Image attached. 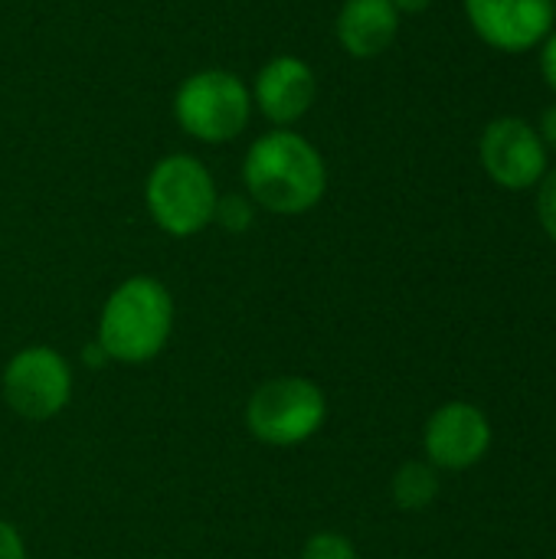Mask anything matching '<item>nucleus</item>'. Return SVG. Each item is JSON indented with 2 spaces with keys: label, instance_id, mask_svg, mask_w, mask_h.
I'll list each match as a JSON object with an SVG mask.
<instances>
[{
  "label": "nucleus",
  "instance_id": "1",
  "mask_svg": "<svg viewBox=\"0 0 556 559\" xmlns=\"http://www.w3.org/2000/svg\"><path fill=\"white\" fill-rule=\"evenodd\" d=\"M242 183L256 206L275 216H305L328 193L321 151L292 128L259 134L242 157Z\"/></svg>",
  "mask_w": 556,
  "mask_h": 559
},
{
  "label": "nucleus",
  "instance_id": "2",
  "mask_svg": "<svg viewBox=\"0 0 556 559\" xmlns=\"http://www.w3.org/2000/svg\"><path fill=\"white\" fill-rule=\"evenodd\" d=\"M174 295L154 275L125 278L98 311L95 344L115 364H151L174 334Z\"/></svg>",
  "mask_w": 556,
  "mask_h": 559
},
{
  "label": "nucleus",
  "instance_id": "3",
  "mask_svg": "<svg viewBox=\"0 0 556 559\" xmlns=\"http://www.w3.org/2000/svg\"><path fill=\"white\" fill-rule=\"evenodd\" d=\"M216 180L210 167L193 154L161 157L144 180V206L154 226L174 239H190L213 223L216 213Z\"/></svg>",
  "mask_w": 556,
  "mask_h": 559
},
{
  "label": "nucleus",
  "instance_id": "4",
  "mask_svg": "<svg viewBox=\"0 0 556 559\" xmlns=\"http://www.w3.org/2000/svg\"><path fill=\"white\" fill-rule=\"evenodd\" d=\"M252 118V92L229 69H200L174 92V121L200 144H226L246 131Z\"/></svg>",
  "mask_w": 556,
  "mask_h": 559
},
{
  "label": "nucleus",
  "instance_id": "5",
  "mask_svg": "<svg viewBox=\"0 0 556 559\" xmlns=\"http://www.w3.org/2000/svg\"><path fill=\"white\" fill-rule=\"evenodd\" d=\"M328 396L308 377H272L246 403V429L272 449H292L321 432Z\"/></svg>",
  "mask_w": 556,
  "mask_h": 559
},
{
  "label": "nucleus",
  "instance_id": "6",
  "mask_svg": "<svg viewBox=\"0 0 556 559\" xmlns=\"http://www.w3.org/2000/svg\"><path fill=\"white\" fill-rule=\"evenodd\" d=\"M3 403L26 423L56 419L72 400V367L46 344H29L16 350L0 377Z\"/></svg>",
  "mask_w": 556,
  "mask_h": 559
},
{
  "label": "nucleus",
  "instance_id": "7",
  "mask_svg": "<svg viewBox=\"0 0 556 559\" xmlns=\"http://www.w3.org/2000/svg\"><path fill=\"white\" fill-rule=\"evenodd\" d=\"M478 160L505 190H531L547 174V147L537 128L518 115H501L485 124L478 138Z\"/></svg>",
  "mask_w": 556,
  "mask_h": 559
},
{
  "label": "nucleus",
  "instance_id": "8",
  "mask_svg": "<svg viewBox=\"0 0 556 559\" xmlns=\"http://www.w3.org/2000/svg\"><path fill=\"white\" fill-rule=\"evenodd\" d=\"M482 43L498 52L537 49L554 29V0H462Z\"/></svg>",
  "mask_w": 556,
  "mask_h": 559
},
{
  "label": "nucleus",
  "instance_id": "9",
  "mask_svg": "<svg viewBox=\"0 0 556 559\" xmlns=\"http://www.w3.org/2000/svg\"><path fill=\"white\" fill-rule=\"evenodd\" d=\"M426 462L442 472H465L478 465L492 449V423L475 403L439 406L423 429Z\"/></svg>",
  "mask_w": 556,
  "mask_h": 559
},
{
  "label": "nucleus",
  "instance_id": "10",
  "mask_svg": "<svg viewBox=\"0 0 556 559\" xmlns=\"http://www.w3.org/2000/svg\"><path fill=\"white\" fill-rule=\"evenodd\" d=\"M252 108L275 128H292L301 121L318 98V75L301 56H272L252 82Z\"/></svg>",
  "mask_w": 556,
  "mask_h": 559
},
{
  "label": "nucleus",
  "instance_id": "11",
  "mask_svg": "<svg viewBox=\"0 0 556 559\" xmlns=\"http://www.w3.org/2000/svg\"><path fill=\"white\" fill-rule=\"evenodd\" d=\"M338 43L354 59L383 56L400 33V10L393 0H344L334 20Z\"/></svg>",
  "mask_w": 556,
  "mask_h": 559
},
{
  "label": "nucleus",
  "instance_id": "12",
  "mask_svg": "<svg viewBox=\"0 0 556 559\" xmlns=\"http://www.w3.org/2000/svg\"><path fill=\"white\" fill-rule=\"evenodd\" d=\"M439 498V475L429 462H406L393 475V501L400 511H426Z\"/></svg>",
  "mask_w": 556,
  "mask_h": 559
},
{
  "label": "nucleus",
  "instance_id": "13",
  "mask_svg": "<svg viewBox=\"0 0 556 559\" xmlns=\"http://www.w3.org/2000/svg\"><path fill=\"white\" fill-rule=\"evenodd\" d=\"M213 223L223 226L226 233H249L252 223H256V203H252L249 197H239V193L220 197V200H216Z\"/></svg>",
  "mask_w": 556,
  "mask_h": 559
},
{
  "label": "nucleus",
  "instance_id": "14",
  "mask_svg": "<svg viewBox=\"0 0 556 559\" xmlns=\"http://www.w3.org/2000/svg\"><path fill=\"white\" fill-rule=\"evenodd\" d=\"M301 559H360L357 547L351 544V537L338 534V531H318L305 540Z\"/></svg>",
  "mask_w": 556,
  "mask_h": 559
},
{
  "label": "nucleus",
  "instance_id": "15",
  "mask_svg": "<svg viewBox=\"0 0 556 559\" xmlns=\"http://www.w3.org/2000/svg\"><path fill=\"white\" fill-rule=\"evenodd\" d=\"M537 219L544 226V233L556 242V167L544 174V180L537 183Z\"/></svg>",
  "mask_w": 556,
  "mask_h": 559
},
{
  "label": "nucleus",
  "instance_id": "16",
  "mask_svg": "<svg viewBox=\"0 0 556 559\" xmlns=\"http://www.w3.org/2000/svg\"><path fill=\"white\" fill-rule=\"evenodd\" d=\"M0 559H26V544L20 531L7 521H0Z\"/></svg>",
  "mask_w": 556,
  "mask_h": 559
},
{
  "label": "nucleus",
  "instance_id": "17",
  "mask_svg": "<svg viewBox=\"0 0 556 559\" xmlns=\"http://www.w3.org/2000/svg\"><path fill=\"white\" fill-rule=\"evenodd\" d=\"M541 75L556 92V26L547 33V39L541 43Z\"/></svg>",
  "mask_w": 556,
  "mask_h": 559
},
{
  "label": "nucleus",
  "instance_id": "18",
  "mask_svg": "<svg viewBox=\"0 0 556 559\" xmlns=\"http://www.w3.org/2000/svg\"><path fill=\"white\" fill-rule=\"evenodd\" d=\"M534 128H537V134H541L544 147H547V151H556V102L551 105V108H544L541 124H534Z\"/></svg>",
  "mask_w": 556,
  "mask_h": 559
},
{
  "label": "nucleus",
  "instance_id": "19",
  "mask_svg": "<svg viewBox=\"0 0 556 559\" xmlns=\"http://www.w3.org/2000/svg\"><path fill=\"white\" fill-rule=\"evenodd\" d=\"M429 3L433 0H393V7L400 10V16L403 13H423V10H429Z\"/></svg>",
  "mask_w": 556,
  "mask_h": 559
},
{
  "label": "nucleus",
  "instance_id": "20",
  "mask_svg": "<svg viewBox=\"0 0 556 559\" xmlns=\"http://www.w3.org/2000/svg\"><path fill=\"white\" fill-rule=\"evenodd\" d=\"M554 10H556V0H554Z\"/></svg>",
  "mask_w": 556,
  "mask_h": 559
}]
</instances>
